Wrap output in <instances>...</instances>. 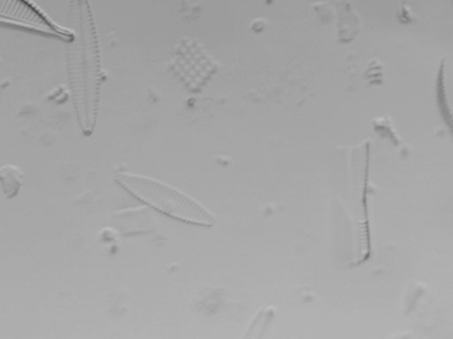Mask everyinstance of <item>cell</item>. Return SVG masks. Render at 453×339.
<instances>
[{"instance_id": "5b68a950", "label": "cell", "mask_w": 453, "mask_h": 339, "mask_svg": "<svg viewBox=\"0 0 453 339\" xmlns=\"http://www.w3.org/2000/svg\"><path fill=\"white\" fill-rule=\"evenodd\" d=\"M24 181V174L18 167L8 164L0 168V184L6 198L14 199L18 196Z\"/></svg>"}, {"instance_id": "7a4b0ae2", "label": "cell", "mask_w": 453, "mask_h": 339, "mask_svg": "<svg viewBox=\"0 0 453 339\" xmlns=\"http://www.w3.org/2000/svg\"><path fill=\"white\" fill-rule=\"evenodd\" d=\"M115 180L131 196L165 216L193 226L214 225V217L206 209L160 181L126 172L115 174Z\"/></svg>"}, {"instance_id": "277c9868", "label": "cell", "mask_w": 453, "mask_h": 339, "mask_svg": "<svg viewBox=\"0 0 453 339\" xmlns=\"http://www.w3.org/2000/svg\"><path fill=\"white\" fill-rule=\"evenodd\" d=\"M436 101L442 120H444L449 129H452V114L450 104L447 91L445 87V59H442L436 72Z\"/></svg>"}, {"instance_id": "52a82bcc", "label": "cell", "mask_w": 453, "mask_h": 339, "mask_svg": "<svg viewBox=\"0 0 453 339\" xmlns=\"http://www.w3.org/2000/svg\"><path fill=\"white\" fill-rule=\"evenodd\" d=\"M363 77L368 81L369 84L382 85L383 78H385L383 65L378 59H372L369 62L368 67H366L365 72H364Z\"/></svg>"}, {"instance_id": "ba28073f", "label": "cell", "mask_w": 453, "mask_h": 339, "mask_svg": "<svg viewBox=\"0 0 453 339\" xmlns=\"http://www.w3.org/2000/svg\"><path fill=\"white\" fill-rule=\"evenodd\" d=\"M398 19L400 23L402 24H411L413 22H415V15L412 14V10L409 8L408 6H400Z\"/></svg>"}, {"instance_id": "8992f818", "label": "cell", "mask_w": 453, "mask_h": 339, "mask_svg": "<svg viewBox=\"0 0 453 339\" xmlns=\"http://www.w3.org/2000/svg\"><path fill=\"white\" fill-rule=\"evenodd\" d=\"M373 131L376 134H378V136L383 138H388L392 143L395 145H399L400 143V139L398 134H396L394 127H393L392 120L389 116H382L375 118L373 120Z\"/></svg>"}, {"instance_id": "3957f363", "label": "cell", "mask_w": 453, "mask_h": 339, "mask_svg": "<svg viewBox=\"0 0 453 339\" xmlns=\"http://www.w3.org/2000/svg\"><path fill=\"white\" fill-rule=\"evenodd\" d=\"M0 19L17 22L19 24L59 36H64L65 38L68 36V33L56 29L25 0H0Z\"/></svg>"}, {"instance_id": "6da1fadb", "label": "cell", "mask_w": 453, "mask_h": 339, "mask_svg": "<svg viewBox=\"0 0 453 339\" xmlns=\"http://www.w3.org/2000/svg\"><path fill=\"white\" fill-rule=\"evenodd\" d=\"M75 24L74 42L68 50L69 80L79 125L84 136H91L97 123L102 82L101 58L94 16L88 0H72Z\"/></svg>"}]
</instances>
